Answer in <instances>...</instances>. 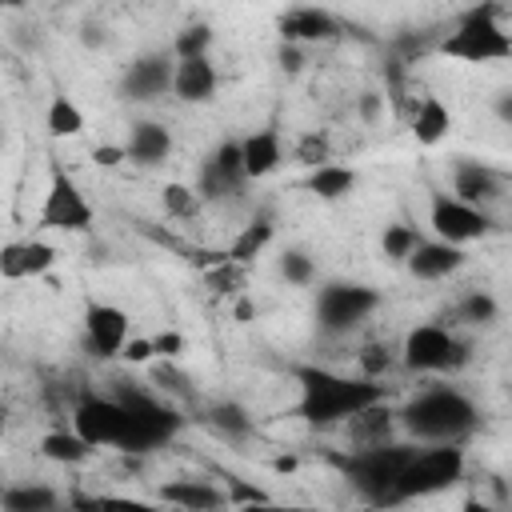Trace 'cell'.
Returning <instances> with one entry per match:
<instances>
[{
    "label": "cell",
    "instance_id": "obj_1",
    "mask_svg": "<svg viewBox=\"0 0 512 512\" xmlns=\"http://www.w3.org/2000/svg\"><path fill=\"white\" fill-rule=\"evenodd\" d=\"M184 416L144 388H120L116 396H84L72 408V432L92 448H120L144 456L180 432Z\"/></svg>",
    "mask_w": 512,
    "mask_h": 512
},
{
    "label": "cell",
    "instance_id": "obj_2",
    "mask_svg": "<svg viewBox=\"0 0 512 512\" xmlns=\"http://www.w3.org/2000/svg\"><path fill=\"white\" fill-rule=\"evenodd\" d=\"M296 384H300L296 412L312 428L348 424L364 408L384 404V384L364 380V376H340V372H328V368H296Z\"/></svg>",
    "mask_w": 512,
    "mask_h": 512
},
{
    "label": "cell",
    "instance_id": "obj_3",
    "mask_svg": "<svg viewBox=\"0 0 512 512\" xmlns=\"http://www.w3.org/2000/svg\"><path fill=\"white\" fill-rule=\"evenodd\" d=\"M400 424L420 444H460L468 432H476L480 408L464 388L432 384V388H420L400 408Z\"/></svg>",
    "mask_w": 512,
    "mask_h": 512
},
{
    "label": "cell",
    "instance_id": "obj_4",
    "mask_svg": "<svg viewBox=\"0 0 512 512\" xmlns=\"http://www.w3.org/2000/svg\"><path fill=\"white\" fill-rule=\"evenodd\" d=\"M464 468H468V456H464L460 444H428V448H412L408 464H404L400 476H396L392 504H400V500H424V496L448 492L452 484L464 480Z\"/></svg>",
    "mask_w": 512,
    "mask_h": 512
},
{
    "label": "cell",
    "instance_id": "obj_5",
    "mask_svg": "<svg viewBox=\"0 0 512 512\" xmlns=\"http://www.w3.org/2000/svg\"><path fill=\"white\" fill-rule=\"evenodd\" d=\"M500 8L496 4H476L460 16L456 32H448L440 40V52L464 64H492V60H508L512 56V36L504 32V24L496 20Z\"/></svg>",
    "mask_w": 512,
    "mask_h": 512
},
{
    "label": "cell",
    "instance_id": "obj_6",
    "mask_svg": "<svg viewBox=\"0 0 512 512\" xmlns=\"http://www.w3.org/2000/svg\"><path fill=\"white\" fill-rule=\"evenodd\" d=\"M408 456H412V444L384 440V444L352 448L348 456H340V468H344V480L368 504H392V488H396V476L408 464Z\"/></svg>",
    "mask_w": 512,
    "mask_h": 512
},
{
    "label": "cell",
    "instance_id": "obj_7",
    "mask_svg": "<svg viewBox=\"0 0 512 512\" xmlns=\"http://www.w3.org/2000/svg\"><path fill=\"white\" fill-rule=\"evenodd\" d=\"M472 356L468 340H460L448 324H416L404 344H400V360L408 372H424V376H440V372H456L464 368Z\"/></svg>",
    "mask_w": 512,
    "mask_h": 512
},
{
    "label": "cell",
    "instance_id": "obj_8",
    "mask_svg": "<svg viewBox=\"0 0 512 512\" xmlns=\"http://www.w3.org/2000/svg\"><path fill=\"white\" fill-rule=\"evenodd\" d=\"M376 308H380V292L356 280H332L316 292V324L332 336L360 328Z\"/></svg>",
    "mask_w": 512,
    "mask_h": 512
},
{
    "label": "cell",
    "instance_id": "obj_9",
    "mask_svg": "<svg viewBox=\"0 0 512 512\" xmlns=\"http://www.w3.org/2000/svg\"><path fill=\"white\" fill-rule=\"evenodd\" d=\"M428 224H432V240H444L452 248H464L480 236L492 232V216L484 208H472V204H460L456 196L448 192H436L432 204H428Z\"/></svg>",
    "mask_w": 512,
    "mask_h": 512
},
{
    "label": "cell",
    "instance_id": "obj_10",
    "mask_svg": "<svg viewBox=\"0 0 512 512\" xmlns=\"http://www.w3.org/2000/svg\"><path fill=\"white\" fill-rule=\"evenodd\" d=\"M96 220V208L88 204V196L80 192V184L64 172L52 176L44 204H40V228L48 232H88Z\"/></svg>",
    "mask_w": 512,
    "mask_h": 512
},
{
    "label": "cell",
    "instance_id": "obj_11",
    "mask_svg": "<svg viewBox=\"0 0 512 512\" xmlns=\"http://www.w3.org/2000/svg\"><path fill=\"white\" fill-rule=\"evenodd\" d=\"M128 336H132V320H128L124 308L104 304V300H92V304L84 308V344H88L92 356L116 360V356L124 352Z\"/></svg>",
    "mask_w": 512,
    "mask_h": 512
},
{
    "label": "cell",
    "instance_id": "obj_12",
    "mask_svg": "<svg viewBox=\"0 0 512 512\" xmlns=\"http://www.w3.org/2000/svg\"><path fill=\"white\" fill-rule=\"evenodd\" d=\"M508 188V176L492 164H480V160H456L452 168V192L460 204H472V208H484L492 200H500Z\"/></svg>",
    "mask_w": 512,
    "mask_h": 512
},
{
    "label": "cell",
    "instance_id": "obj_13",
    "mask_svg": "<svg viewBox=\"0 0 512 512\" xmlns=\"http://www.w3.org/2000/svg\"><path fill=\"white\" fill-rule=\"evenodd\" d=\"M156 504L172 508V512H224L228 508V488H216L212 480H164L156 488Z\"/></svg>",
    "mask_w": 512,
    "mask_h": 512
},
{
    "label": "cell",
    "instance_id": "obj_14",
    "mask_svg": "<svg viewBox=\"0 0 512 512\" xmlns=\"http://www.w3.org/2000/svg\"><path fill=\"white\" fill-rule=\"evenodd\" d=\"M172 88V60L164 56V52H144V56H136L128 68H124V76H120V92L128 96V100H156V96H164Z\"/></svg>",
    "mask_w": 512,
    "mask_h": 512
},
{
    "label": "cell",
    "instance_id": "obj_15",
    "mask_svg": "<svg viewBox=\"0 0 512 512\" xmlns=\"http://www.w3.org/2000/svg\"><path fill=\"white\" fill-rule=\"evenodd\" d=\"M340 36V20L328 12V8H312V4H300V8H288L280 16V40L284 44H320V40H336Z\"/></svg>",
    "mask_w": 512,
    "mask_h": 512
},
{
    "label": "cell",
    "instance_id": "obj_16",
    "mask_svg": "<svg viewBox=\"0 0 512 512\" xmlns=\"http://www.w3.org/2000/svg\"><path fill=\"white\" fill-rule=\"evenodd\" d=\"M216 84H220V72L208 56H196V60H172V96L180 104H208L216 96Z\"/></svg>",
    "mask_w": 512,
    "mask_h": 512
},
{
    "label": "cell",
    "instance_id": "obj_17",
    "mask_svg": "<svg viewBox=\"0 0 512 512\" xmlns=\"http://www.w3.org/2000/svg\"><path fill=\"white\" fill-rule=\"evenodd\" d=\"M124 156L136 168H160L172 156V132H168V124H160V120H136L132 132H128Z\"/></svg>",
    "mask_w": 512,
    "mask_h": 512
},
{
    "label": "cell",
    "instance_id": "obj_18",
    "mask_svg": "<svg viewBox=\"0 0 512 512\" xmlns=\"http://www.w3.org/2000/svg\"><path fill=\"white\" fill-rule=\"evenodd\" d=\"M280 164H284V140H280L276 128H260V132H248V136L240 140V168H244V180L272 176Z\"/></svg>",
    "mask_w": 512,
    "mask_h": 512
},
{
    "label": "cell",
    "instance_id": "obj_19",
    "mask_svg": "<svg viewBox=\"0 0 512 512\" xmlns=\"http://www.w3.org/2000/svg\"><path fill=\"white\" fill-rule=\"evenodd\" d=\"M464 260H468L464 248H452V244H444V240H420L416 252H412L404 264H408V272H412L416 280H444V276L460 272Z\"/></svg>",
    "mask_w": 512,
    "mask_h": 512
},
{
    "label": "cell",
    "instance_id": "obj_20",
    "mask_svg": "<svg viewBox=\"0 0 512 512\" xmlns=\"http://www.w3.org/2000/svg\"><path fill=\"white\" fill-rule=\"evenodd\" d=\"M408 128H412L416 144L432 148V144H440V140L448 136V128H452V112H448V104H444L440 96H420L416 108H412Z\"/></svg>",
    "mask_w": 512,
    "mask_h": 512
},
{
    "label": "cell",
    "instance_id": "obj_21",
    "mask_svg": "<svg viewBox=\"0 0 512 512\" xmlns=\"http://www.w3.org/2000/svg\"><path fill=\"white\" fill-rule=\"evenodd\" d=\"M0 512H60V492L48 484H8L0 492Z\"/></svg>",
    "mask_w": 512,
    "mask_h": 512
},
{
    "label": "cell",
    "instance_id": "obj_22",
    "mask_svg": "<svg viewBox=\"0 0 512 512\" xmlns=\"http://www.w3.org/2000/svg\"><path fill=\"white\" fill-rule=\"evenodd\" d=\"M360 184V176H356V168H348V164H320V168H312V176H308V188H312V196H320V200H344V196H352V188Z\"/></svg>",
    "mask_w": 512,
    "mask_h": 512
},
{
    "label": "cell",
    "instance_id": "obj_23",
    "mask_svg": "<svg viewBox=\"0 0 512 512\" xmlns=\"http://www.w3.org/2000/svg\"><path fill=\"white\" fill-rule=\"evenodd\" d=\"M272 236H276V224L268 220V216H260V220H252V224H244L240 232H236V240L228 244V264H248V260H256L268 244H272Z\"/></svg>",
    "mask_w": 512,
    "mask_h": 512
},
{
    "label": "cell",
    "instance_id": "obj_24",
    "mask_svg": "<svg viewBox=\"0 0 512 512\" xmlns=\"http://www.w3.org/2000/svg\"><path fill=\"white\" fill-rule=\"evenodd\" d=\"M388 428H392V412L384 404H372V408H364L360 416L348 420V440H352V448L384 444L388 440Z\"/></svg>",
    "mask_w": 512,
    "mask_h": 512
},
{
    "label": "cell",
    "instance_id": "obj_25",
    "mask_svg": "<svg viewBox=\"0 0 512 512\" xmlns=\"http://www.w3.org/2000/svg\"><path fill=\"white\" fill-rule=\"evenodd\" d=\"M68 512H168L164 504H152V500H136V496H108V492H76Z\"/></svg>",
    "mask_w": 512,
    "mask_h": 512
},
{
    "label": "cell",
    "instance_id": "obj_26",
    "mask_svg": "<svg viewBox=\"0 0 512 512\" xmlns=\"http://www.w3.org/2000/svg\"><path fill=\"white\" fill-rule=\"evenodd\" d=\"M92 452H96V448H92L84 436H76L72 428H68V432L56 428V432H48V436L40 440V456L52 460V464H84Z\"/></svg>",
    "mask_w": 512,
    "mask_h": 512
},
{
    "label": "cell",
    "instance_id": "obj_27",
    "mask_svg": "<svg viewBox=\"0 0 512 512\" xmlns=\"http://www.w3.org/2000/svg\"><path fill=\"white\" fill-rule=\"evenodd\" d=\"M44 128L48 136L56 140H68V136H80L84 132V112L72 96H52L48 100V112H44Z\"/></svg>",
    "mask_w": 512,
    "mask_h": 512
},
{
    "label": "cell",
    "instance_id": "obj_28",
    "mask_svg": "<svg viewBox=\"0 0 512 512\" xmlns=\"http://www.w3.org/2000/svg\"><path fill=\"white\" fill-rule=\"evenodd\" d=\"M212 428L224 436V440H244V436H252V416L236 404V400H224V404H216L212 408Z\"/></svg>",
    "mask_w": 512,
    "mask_h": 512
},
{
    "label": "cell",
    "instance_id": "obj_29",
    "mask_svg": "<svg viewBox=\"0 0 512 512\" xmlns=\"http://www.w3.org/2000/svg\"><path fill=\"white\" fill-rule=\"evenodd\" d=\"M160 204H164V212H168L172 220H192V216L204 208L200 196H196V188H192V184H180V180H172V184L160 188Z\"/></svg>",
    "mask_w": 512,
    "mask_h": 512
},
{
    "label": "cell",
    "instance_id": "obj_30",
    "mask_svg": "<svg viewBox=\"0 0 512 512\" xmlns=\"http://www.w3.org/2000/svg\"><path fill=\"white\" fill-rule=\"evenodd\" d=\"M456 320L460 324H496L500 320V300L492 292H468L460 304H456Z\"/></svg>",
    "mask_w": 512,
    "mask_h": 512
},
{
    "label": "cell",
    "instance_id": "obj_31",
    "mask_svg": "<svg viewBox=\"0 0 512 512\" xmlns=\"http://www.w3.org/2000/svg\"><path fill=\"white\" fill-rule=\"evenodd\" d=\"M424 236L412 228V224H388L384 232H380V252L388 256V260H396V264H404L412 252H416V244H420Z\"/></svg>",
    "mask_w": 512,
    "mask_h": 512
},
{
    "label": "cell",
    "instance_id": "obj_32",
    "mask_svg": "<svg viewBox=\"0 0 512 512\" xmlns=\"http://www.w3.org/2000/svg\"><path fill=\"white\" fill-rule=\"evenodd\" d=\"M208 48H212V28L208 24H188L172 40V60H196V56H208Z\"/></svg>",
    "mask_w": 512,
    "mask_h": 512
},
{
    "label": "cell",
    "instance_id": "obj_33",
    "mask_svg": "<svg viewBox=\"0 0 512 512\" xmlns=\"http://www.w3.org/2000/svg\"><path fill=\"white\" fill-rule=\"evenodd\" d=\"M280 276H284L288 284L304 288V284H312V280H316V264H312V256H308V252L288 248V252L280 256Z\"/></svg>",
    "mask_w": 512,
    "mask_h": 512
},
{
    "label": "cell",
    "instance_id": "obj_34",
    "mask_svg": "<svg viewBox=\"0 0 512 512\" xmlns=\"http://www.w3.org/2000/svg\"><path fill=\"white\" fill-rule=\"evenodd\" d=\"M56 264V248L48 240H24V280L44 276Z\"/></svg>",
    "mask_w": 512,
    "mask_h": 512
},
{
    "label": "cell",
    "instance_id": "obj_35",
    "mask_svg": "<svg viewBox=\"0 0 512 512\" xmlns=\"http://www.w3.org/2000/svg\"><path fill=\"white\" fill-rule=\"evenodd\" d=\"M228 180H236V184H248L244 180V168H240V140H224V144H216V152L208 156Z\"/></svg>",
    "mask_w": 512,
    "mask_h": 512
},
{
    "label": "cell",
    "instance_id": "obj_36",
    "mask_svg": "<svg viewBox=\"0 0 512 512\" xmlns=\"http://www.w3.org/2000/svg\"><path fill=\"white\" fill-rule=\"evenodd\" d=\"M296 160H300L304 168L328 164V160H332V156H328V136H324V132H308V136L296 144Z\"/></svg>",
    "mask_w": 512,
    "mask_h": 512
},
{
    "label": "cell",
    "instance_id": "obj_37",
    "mask_svg": "<svg viewBox=\"0 0 512 512\" xmlns=\"http://www.w3.org/2000/svg\"><path fill=\"white\" fill-rule=\"evenodd\" d=\"M360 368H364V380H380L392 368V352L384 344H364L360 348Z\"/></svg>",
    "mask_w": 512,
    "mask_h": 512
},
{
    "label": "cell",
    "instance_id": "obj_38",
    "mask_svg": "<svg viewBox=\"0 0 512 512\" xmlns=\"http://www.w3.org/2000/svg\"><path fill=\"white\" fill-rule=\"evenodd\" d=\"M0 280H24V240L0 244Z\"/></svg>",
    "mask_w": 512,
    "mask_h": 512
},
{
    "label": "cell",
    "instance_id": "obj_39",
    "mask_svg": "<svg viewBox=\"0 0 512 512\" xmlns=\"http://www.w3.org/2000/svg\"><path fill=\"white\" fill-rule=\"evenodd\" d=\"M152 384H160L164 392H188L184 372H176V368H172V360H160V364L152 368Z\"/></svg>",
    "mask_w": 512,
    "mask_h": 512
},
{
    "label": "cell",
    "instance_id": "obj_40",
    "mask_svg": "<svg viewBox=\"0 0 512 512\" xmlns=\"http://www.w3.org/2000/svg\"><path fill=\"white\" fill-rule=\"evenodd\" d=\"M152 352H156V360H176L184 352V336L180 332H160V336H152Z\"/></svg>",
    "mask_w": 512,
    "mask_h": 512
},
{
    "label": "cell",
    "instance_id": "obj_41",
    "mask_svg": "<svg viewBox=\"0 0 512 512\" xmlns=\"http://www.w3.org/2000/svg\"><path fill=\"white\" fill-rule=\"evenodd\" d=\"M128 364H152L156 360V352H152V340H144V336H128V344H124V352H120Z\"/></svg>",
    "mask_w": 512,
    "mask_h": 512
},
{
    "label": "cell",
    "instance_id": "obj_42",
    "mask_svg": "<svg viewBox=\"0 0 512 512\" xmlns=\"http://www.w3.org/2000/svg\"><path fill=\"white\" fill-rule=\"evenodd\" d=\"M356 108H360V120H364V124H376V120L384 116V96H380V92H364V96L356 100Z\"/></svg>",
    "mask_w": 512,
    "mask_h": 512
},
{
    "label": "cell",
    "instance_id": "obj_43",
    "mask_svg": "<svg viewBox=\"0 0 512 512\" xmlns=\"http://www.w3.org/2000/svg\"><path fill=\"white\" fill-rule=\"evenodd\" d=\"M92 160H96L100 168H120L128 156H124V144H96V148H92Z\"/></svg>",
    "mask_w": 512,
    "mask_h": 512
},
{
    "label": "cell",
    "instance_id": "obj_44",
    "mask_svg": "<svg viewBox=\"0 0 512 512\" xmlns=\"http://www.w3.org/2000/svg\"><path fill=\"white\" fill-rule=\"evenodd\" d=\"M276 60H280V68H288V72H300V68H304V52H300L296 44H280Z\"/></svg>",
    "mask_w": 512,
    "mask_h": 512
},
{
    "label": "cell",
    "instance_id": "obj_45",
    "mask_svg": "<svg viewBox=\"0 0 512 512\" xmlns=\"http://www.w3.org/2000/svg\"><path fill=\"white\" fill-rule=\"evenodd\" d=\"M236 512H296L288 504H272V500H256V504H240Z\"/></svg>",
    "mask_w": 512,
    "mask_h": 512
},
{
    "label": "cell",
    "instance_id": "obj_46",
    "mask_svg": "<svg viewBox=\"0 0 512 512\" xmlns=\"http://www.w3.org/2000/svg\"><path fill=\"white\" fill-rule=\"evenodd\" d=\"M236 316H240V320H248V316H252V304H248V300H240V304H236Z\"/></svg>",
    "mask_w": 512,
    "mask_h": 512
},
{
    "label": "cell",
    "instance_id": "obj_47",
    "mask_svg": "<svg viewBox=\"0 0 512 512\" xmlns=\"http://www.w3.org/2000/svg\"><path fill=\"white\" fill-rule=\"evenodd\" d=\"M464 512H492V508H488V504H480V500H468V504H464Z\"/></svg>",
    "mask_w": 512,
    "mask_h": 512
}]
</instances>
